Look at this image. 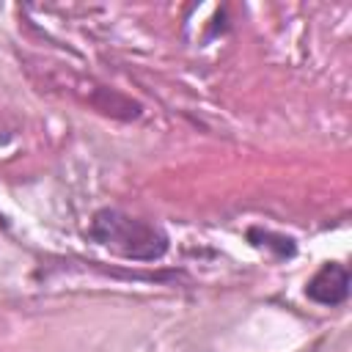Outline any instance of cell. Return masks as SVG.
<instances>
[{"label":"cell","mask_w":352,"mask_h":352,"mask_svg":"<svg viewBox=\"0 0 352 352\" xmlns=\"http://www.w3.org/2000/svg\"><path fill=\"white\" fill-rule=\"evenodd\" d=\"M88 236L110 250H116L124 258H135V261H154L160 256H165L168 250V236L162 228L129 217L121 209H99L91 217L88 226Z\"/></svg>","instance_id":"1"},{"label":"cell","mask_w":352,"mask_h":352,"mask_svg":"<svg viewBox=\"0 0 352 352\" xmlns=\"http://www.w3.org/2000/svg\"><path fill=\"white\" fill-rule=\"evenodd\" d=\"M305 297L319 305H341L349 297V270L338 261L322 264L316 275L305 283Z\"/></svg>","instance_id":"2"},{"label":"cell","mask_w":352,"mask_h":352,"mask_svg":"<svg viewBox=\"0 0 352 352\" xmlns=\"http://www.w3.org/2000/svg\"><path fill=\"white\" fill-rule=\"evenodd\" d=\"M91 104L113 118H121V121H132L140 116V104L126 99L124 94L113 91V88H96V94L91 96Z\"/></svg>","instance_id":"3"},{"label":"cell","mask_w":352,"mask_h":352,"mask_svg":"<svg viewBox=\"0 0 352 352\" xmlns=\"http://www.w3.org/2000/svg\"><path fill=\"white\" fill-rule=\"evenodd\" d=\"M248 239H250L256 248L272 250L278 258H292V256L297 253V245H294L292 236L275 234V231H267V228H250V231H248Z\"/></svg>","instance_id":"4"}]
</instances>
